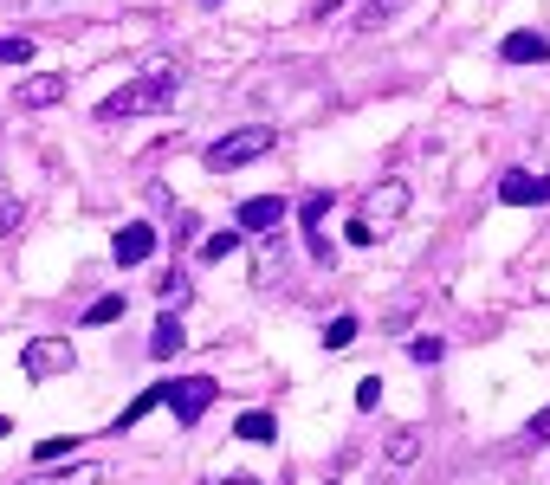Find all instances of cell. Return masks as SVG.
I'll return each instance as SVG.
<instances>
[{
	"mask_svg": "<svg viewBox=\"0 0 550 485\" xmlns=\"http://www.w3.org/2000/svg\"><path fill=\"white\" fill-rule=\"evenodd\" d=\"M175 97H182V72L175 65H149V72H136L123 91H110L98 104V123H130V117H156V110H169Z\"/></svg>",
	"mask_w": 550,
	"mask_h": 485,
	"instance_id": "6da1fadb",
	"label": "cell"
},
{
	"mask_svg": "<svg viewBox=\"0 0 550 485\" xmlns=\"http://www.w3.org/2000/svg\"><path fill=\"white\" fill-rule=\"evenodd\" d=\"M272 149H279V130H272V123H246V130H227L220 143L201 149V162H208V175H233V169H246V162L272 156Z\"/></svg>",
	"mask_w": 550,
	"mask_h": 485,
	"instance_id": "7a4b0ae2",
	"label": "cell"
},
{
	"mask_svg": "<svg viewBox=\"0 0 550 485\" xmlns=\"http://www.w3.org/2000/svg\"><path fill=\"white\" fill-rule=\"evenodd\" d=\"M20 369H26V382L72 376V369H78V350H72V337H33V343L20 350Z\"/></svg>",
	"mask_w": 550,
	"mask_h": 485,
	"instance_id": "3957f363",
	"label": "cell"
},
{
	"mask_svg": "<svg viewBox=\"0 0 550 485\" xmlns=\"http://www.w3.org/2000/svg\"><path fill=\"white\" fill-rule=\"evenodd\" d=\"M214 395H220V382H214V376H182V382H169V408H175V421L195 427L201 414L214 408Z\"/></svg>",
	"mask_w": 550,
	"mask_h": 485,
	"instance_id": "277c9868",
	"label": "cell"
},
{
	"mask_svg": "<svg viewBox=\"0 0 550 485\" xmlns=\"http://www.w3.org/2000/svg\"><path fill=\"white\" fill-rule=\"evenodd\" d=\"M402 214H408V182H376V188L363 194V220H369V227L389 233Z\"/></svg>",
	"mask_w": 550,
	"mask_h": 485,
	"instance_id": "5b68a950",
	"label": "cell"
},
{
	"mask_svg": "<svg viewBox=\"0 0 550 485\" xmlns=\"http://www.w3.org/2000/svg\"><path fill=\"white\" fill-rule=\"evenodd\" d=\"M233 227H240V233H259V240H266L272 227H285V201H279V194H253V201H240Z\"/></svg>",
	"mask_w": 550,
	"mask_h": 485,
	"instance_id": "8992f818",
	"label": "cell"
},
{
	"mask_svg": "<svg viewBox=\"0 0 550 485\" xmlns=\"http://www.w3.org/2000/svg\"><path fill=\"white\" fill-rule=\"evenodd\" d=\"M499 201L505 207H538V201H550V175H531V169L499 175Z\"/></svg>",
	"mask_w": 550,
	"mask_h": 485,
	"instance_id": "52a82bcc",
	"label": "cell"
},
{
	"mask_svg": "<svg viewBox=\"0 0 550 485\" xmlns=\"http://www.w3.org/2000/svg\"><path fill=\"white\" fill-rule=\"evenodd\" d=\"M65 91H72V78H65V72H33L13 97H20V110H46V104H59Z\"/></svg>",
	"mask_w": 550,
	"mask_h": 485,
	"instance_id": "ba28073f",
	"label": "cell"
},
{
	"mask_svg": "<svg viewBox=\"0 0 550 485\" xmlns=\"http://www.w3.org/2000/svg\"><path fill=\"white\" fill-rule=\"evenodd\" d=\"M499 59H505V65H544V59H550V39H544V33H505Z\"/></svg>",
	"mask_w": 550,
	"mask_h": 485,
	"instance_id": "9c48e42d",
	"label": "cell"
},
{
	"mask_svg": "<svg viewBox=\"0 0 550 485\" xmlns=\"http://www.w3.org/2000/svg\"><path fill=\"white\" fill-rule=\"evenodd\" d=\"M156 253V227H123L117 233V266H143Z\"/></svg>",
	"mask_w": 550,
	"mask_h": 485,
	"instance_id": "30bf717a",
	"label": "cell"
},
{
	"mask_svg": "<svg viewBox=\"0 0 550 485\" xmlns=\"http://www.w3.org/2000/svg\"><path fill=\"white\" fill-rule=\"evenodd\" d=\"M408 7H415V0H363V7H356V26H363V33H382V26L402 20Z\"/></svg>",
	"mask_w": 550,
	"mask_h": 485,
	"instance_id": "8fae6325",
	"label": "cell"
},
{
	"mask_svg": "<svg viewBox=\"0 0 550 485\" xmlns=\"http://www.w3.org/2000/svg\"><path fill=\"white\" fill-rule=\"evenodd\" d=\"M382 460L389 466H415L421 460V427H395V434L382 440Z\"/></svg>",
	"mask_w": 550,
	"mask_h": 485,
	"instance_id": "7c38bea8",
	"label": "cell"
},
{
	"mask_svg": "<svg viewBox=\"0 0 550 485\" xmlns=\"http://www.w3.org/2000/svg\"><path fill=\"white\" fill-rule=\"evenodd\" d=\"M20 485H104V466L78 460V466H65V473H33V479H20Z\"/></svg>",
	"mask_w": 550,
	"mask_h": 485,
	"instance_id": "4fadbf2b",
	"label": "cell"
},
{
	"mask_svg": "<svg viewBox=\"0 0 550 485\" xmlns=\"http://www.w3.org/2000/svg\"><path fill=\"white\" fill-rule=\"evenodd\" d=\"M162 401H169V388H143V395H136V401H130V408H123V414H117V427H110V434H130V427H136V421H143V414H149V408H162Z\"/></svg>",
	"mask_w": 550,
	"mask_h": 485,
	"instance_id": "5bb4252c",
	"label": "cell"
},
{
	"mask_svg": "<svg viewBox=\"0 0 550 485\" xmlns=\"http://www.w3.org/2000/svg\"><path fill=\"white\" fill-rule=\"evenodd\" d=\"M182 343H188V330L175 324V317H162V324H156V337H149V356H156V363H169V356L182 350Z\"/></svg>",
	"mask_w": 550,
	"mask_h": 485,
	"instance_id": "9a60e30c",
	"label": "cell"
},
{
	"mask_svg": "<svg viewBox=\"0 0 550 485\" xmlns=\"http://www.w3.org/2000/svg\"><path fill=\"white\" fill-rule=\"evenodd\" d=\"M233 434H240V440H253V447H266V440H279V427H272V414H240V427H233Z\"/></svg>",
	"mask_w": 550,
	"mask_h": 485,
	"instance_id": "2e32d148",
	"label": "cell"
},
{
	"mask_svg": "<svg viewBox=\"0 0 550 485\" xmlns=\"http://www.w3.org/2000/svg\"><path fill=\"white\" fill-rule=\"evenodd\" d=\"M285 279V253H279V246H272V233H266V240H259V285H279Z\"/></svg>",
	"mask_w": 550,
	"mask_h": 485,
	"instance_id": "e0dca14e",
	"label": "cell"
},
{
	"mask_svg": "<svg viewBox=\"0 0 550 485\" xmlns=\"http://www.w3.org/2000/svg\"><path fill=\"white\" fill-rule=\"evenodd\" d=\"M356 330H363L356 317H330V324H324V350H350V343H356Z\"/></svg>",
	"mask_w": 550,
	"mask_h": 485,
	"instance_id": "ac0fdd59",
	"label": "cell"
},
{
	"mask_svg": "<svg viewBox=\"0 0 550 485\" xmlns=\"http://www.w3.org/2000/svg\"><path fill=\"white\" fill-rule=\"evenodd\" d=\"M13 227H20V188H13V182H0V240H7Z\"/></svg>",
	"mask_w": 550,
	"mask_h": 485,
	"instance_id": "d6986e66",
	"label": "cell"
},
{
	"mask_svg": "<svg viewBox=\"0 0 550 485\" xmlns=\"http://www.w3.org/2000/svg\"><path fill=\"white\" fill-rule=\"evenodd\" d=\"M324 214H330V194H305V201H298V220H305V233L324 227Z\"/></svg>",
	"mask_w": 550,
	"mask_h": 485,
	"instance_id": "ffe728a7",
	"label": "cell"
},
{
	"mask_svg": "<svg viewBox=\"0 0 550 485\" xmlns=\"http://www.w3.org/2000/svg\"><path fill=\"white\" fill-rule=\"evenodd\" d=\"M233 246H240V227H227V233H208V240H201V259H227Z\"/></svg>",
	"mask_w": 550,
	"mask_h": 485,
	"instance_id": "44dd1931",
	"label": "cell"
},
{
	"mask_svg": "<svg viewBox=\"0 0 550 485\" xmlns=\"http://www.w3.org/2000/svg\"><path fill=\"white\" fill-rule=\"evenodd\" d=\"M26 59H33V39H0V65H26Z\"/></svg>",
	"mask_w": 550,
	"mask_h": 485,
	"instance_id": "7402d4cb",
	"label": "cell"
},
{
	"mask_svg": "<svg viewBox=\"0 0 550 485\" xmlns=\"http://www.w3.org/2000/svg\"><path fill=\"white\" fill-rule=\"evenodd\" d=\"M117 317H123V298H98L85 311V324H117Z\"/></svg>",
	"mask_w": 550,
	"mask_h": 485,
	"instance_id": "603a6c76",
	"label": "cell"
},
{
	"mask_svg": "<svg viewBox=\"0 0 550 485\" xmlns=\"http://www.w3.org/2000/svg\"><path fill=\"white\" fill-rule=\"evenodd\" d=\"M305 246H311V259H318V266H330V259H337V246L324 240V227H311V233H305Z\"/></svg>",
	"mask_w": 550,
	"mask_h": 485,
	"instance_id": "cb8c5ba5",
	"label": "cell"
},
{
	"mask_svg": "<svg viewBox=\"0 0 550 485\" xmlns=\"http://www.w3.org/2000/svg\"><path fill=\"white\" fill-rule=\"evenodd\" d=\"M408 356H415V363H440L447 343H440V337H415V350H408Z\"/></svg>",
	"mask_w": 550,
	"mask_h": 485,
	"instance_id": "d4e9b609",
	"label": "cell"
},
{
	"mask_svg": "<svg viewBox=\"0 0 550 485\" xmlns=\"http://www.w3.org/2000/svg\"><path fill=\"white\" fill-rule=\"evenodd\" d=\"M72 453H78V434H72V440H46V447H39V460L52 466V460H72Z\"/></svg>",
	"mask_w": 550,
	"mask_h": 485,
	"instance_id": "484cf974",
	"label": "cell"
},
{
	"mask_svg": "<svg viewBox=\"0 0 550 485\" xmlns=\"http://www.w3.org/2000/svg\"><path fill=\"white\" fill-rule=\"evenodd\" d=\"M382 227H369V220H350V246H376Z\"/></svg>",
	"mask_w": 550,
	"mask_h": 485,
	"instance_id": "4316f807",
	"label": "cell"
},
{
	"mask_svg": "<svg viewBox=\"0 0 550 485\" xmlns=\"http://www.w3.org/2000/svg\"><path fill=\"white\" fill-rule=\"evenodd\" d=\"M188 298V279H182V272H175V279H162V304H182Z\"/></svg>",
	"mask_w": 550,
	"mask_h": 485,
	"instance_id": "83f0119b",
	"label": "cell"
},
{
	"mask_svg": "<svg viewBox=\"0 0 550 485\" xmlns=\"http://www.w3.org/2000/svg\"><path fill=\"white\" fill-rule=\"evenodd\" d=\"M538 440H550V408H544V414H538V421H531V427H525V447H538Z\"/></svg>",
	"mask_w": 550,
	"mask_h": 485,
	"instance_id": "f1b7e54d",
	"label": "cell"
},
{
	"mask_svg": "<svg viewBox=\"0 0 550 485\" xmlns=\"http://www.w3.org/2000/svg\"><path fill=\"white\" fill-rule=\"evenodd\" d=\"M382 401V382H356V408H376Z\"/></svg>",
	"mask_w": 550,
	"mask_h": 485,
	"instance_id": "f546056e",
	"label": "cell"
},
{
	"mask_svg": "<svg viewBox=\"0 0 550 485\" xmlns=\"http://www.w3.org/2000/svg\"><path fill=\"white\" fill-rule=\"evenodd\" d=\"M214 485H259V479H246V473H227V479H214Z\"/></svg>",
	"mask_w": 550,
	"mask_h": 485,
	"instance_id": "4dcf8cb0",
	"label": "cell"
},
{
	"mask_svg": "<svg viewBox=\"0 0 550 485\" xmlns=\"http://www.w3.org/2000/svg\"><path fill=\"white\" fill-rule=\"evenodd\" d=\"M7 434H13V427H7V421H0V440H7Z\"/></svg>",
	"mask_w": 550,
	"mask_h": 485,
	"instance_id": "1f68e13d",
	"label": "cell"
}]
</instances>
